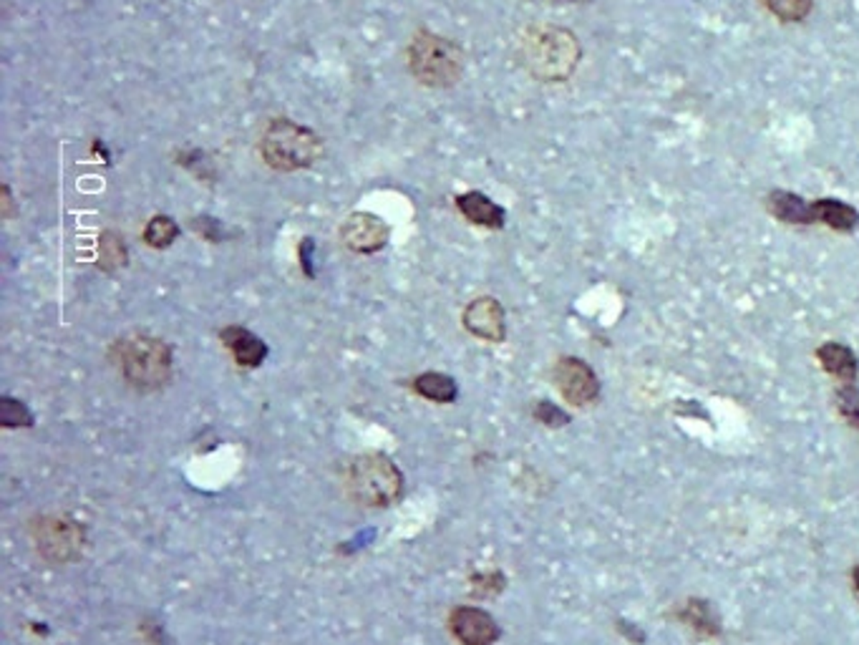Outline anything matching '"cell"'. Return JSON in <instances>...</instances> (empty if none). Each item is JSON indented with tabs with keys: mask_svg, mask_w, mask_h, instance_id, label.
Returning <instances> with one entry per match:
<instances>
[{
	"mask_svg": "<svg viewBox=\"0 0 859 645\" xmlns=\"http://www.w3.org/2000/svg\"><path fill=\"white\" fill-rule=\"evenodd\" d=\"M30 535L39 552L48 563H71L83 550V527L68 517H40L30 524Z\"/></svg>",
	"mask_w": 859,
	"mask_h": 645,
	"instance_id": "obj_6",
	"label": "cell"
},
{
	"mask_svg": "<svg viewBox=\"0 0 859 645\" xmlns=\"http://www.w3.org/2000/svg\"><path fill=\"white\" fill-rule=\"evenodd\" d=\"M554 383L563 399L572 406H588L600 396V381L590 368V363L575 356H563L554 366Z\"/></svg>",
	"mask_w": 859,
	"mask_h": 645,
	"instance_id": "obj_7",
	"label": "cell"
},
{
	"mask_svg": "<svg viewBox=\"0 0 859 645\" xmlns=\"http://www.w3.org/2000/svg\"><path fill=\"white\" fill-rule=\"evenodd\" d=\"M414 391H417L418 396H424V399H429V401L436 403H451L457 401L459 389H457V381L451 376H446V374H436V371H429V374H421V376L414 378Z\"/></svg>",
	"mask_w": 859,
	"mask_h": 645,
	"instance_id": "obj_16",
	"label": "cell"
},
{
	"mask_svg": "<svg viewBox=\"0 0 859 645\" xmlns=\"http://www.w3.org/2000/svg\"><path fill=\"white\" fill-rule=\"evenodd\" d=\"M764 5L781 23H802L814 11V0H764Z\"/></svg>",
	"mask_w": 859,
	"mask_h": 645,
	"instance_id": "obj_20",
	"label": "cell"
},
{
	"mask_svg": "<svg viewBox=\"0 0 859 645\" xmlns=\"http://www.w3.org/2000/svg\"><path fill=\"white\" fill-rule=\"evenodd\" d=\"M563 3H582V0H563Z\"/></svg>",
	"mask_w": 859,
	"mask_h": 645,
	"instance_id": "obj_30",
	"label": "cell"
},
{
	"mask_svg": "<svg viewBox=\"0 0 859 645\" xmlns=\"http://www.w3.org/2000/svg\"><path fill=\"white\" fill-rule=\"evenodd\" d=\"M678 618L683 620L688 628H693L700 635H706V638H716V635H721V623L718 618L713 615V607L706 600H688L683 605V610L678 613Z\"/></svg>",
	"mask_w": 859,
	"mask_h": 645,
	"instance_id": "obj_17",
	"label": "cell"
},
{
	"mask_svg": "<svg viewBox=\"0 0 859 645\" xmlns=\"http://www.w3.org/2000/svg\"><path fill=\"white\" fill-rule=\"evenodd\" d=\"M192 229H194L197 235H202L204 240H210V242L225 240V225H222L219 219H215V217H210V215L194 217V219H192Z\"/></svg>",
	"mask_w": 859,
	"mask_h": 645,
	"instance_id": "obj_24",
	"label": "cell"
},
{
	"mask_svg": "<svg viewBox=\"0 0 859 645\" xmlns=\"http://www.w3.org/2000/svg\"><path fill=\"white\" fill-rule=\"evenodd\" d=\"M219 340L225 343L232 353V358L245 366V368H257L260 363L268 358V346L262 338H257L253 331L242 328V325H228L219 331Z\"/></svg>",
	"mask_w": 859,
	"mask_h": 645,
	"instance_id": "obj_11",
	"label": "cell"
},
{
	"mask_svg": "<svg viewBox=\"0 0 859 645\" xmlns=\"http://www.w3.org/2000/svg\"><path fill=\"white\" fill-rule=\"evenodd\" d=\"M812 219L837 232H852L859 225V212L846 202L824 197L812 202Z\"/></svg>",
	"mask_w": 859,
	"mask_h": 645,
	"instance_id": "obj_15",
	"label": "cell"
},
{
	"mask_svg": "<svg viewBox=\"0 0 859 645\" xmlns=\"http://www.w3.org/2000/svg\"><path fill=\"white\" fill-rule=\"evenodd\" d=\"M520 58L537 81L563 83L575 73L582 58V46L578 36L567 28L532 26L522 36Z\"/></svg>",
	"mask_w": 859,
	"mask_h": 645,
	"instance_id": "obj_1",
	"label": "cell"
},
{
	"mask_svg": "<svg viewBox=\"0 0 859 645\" xmlns=\"http://www.w3.org/2000/svg\"><path fill=\"white\" fill-rule=\"evenodd\" d=\"M464 328L471 336L482 338L486 343H502L507 338V315L497 297H477L464 308L461 315Z\"/></svg>",
	"mask_w": 859,
	"mask_h": 645,
	"instance_id": "obj_9",
	"label": "cell"
},
{
	"mask_svg": "<svg viewBox=\"0 0 859 645\" xmlns=\"http://www.w3.org/2000/svg\"><path fill=\"white\" fill-rule=\"evenodd\" d=\"M837 408L852 429L859 431V386L855 383H842L837 389Z\"/></svg>",
	"mask_w": 859,
	"mask_h": 645,
	"instance_id": "obj_21",
	"label": "cell"
},
{
	"mask_svg": "<svg viewBox=\"0 0 859 645\" xmlns=\"http://www.w3.org/2000/svg\"><path fill=\"white\" fill-rule=\"evenodd\" d=\"M340 240L358 255H374L389 245V225L374 212H353L340 228Z\"/></svg>",
	"mask_w": 859,
	"mask_h": 645,
	"instance_id": "obj_8",
	"label": "cell"
},
{
	"mask_svg": "<svg viewBox=\"0 0 859 645\" xmlns=\"http://www.w3.org/2000/svg\"><path fill=\"white\" fill-rule=\"evenodd\" d=\"M0 424L5 429H15V426H33V417L26 408L23 401H15L11 396H3L0 399Z\"/></svg>",
	"mask_w": 859,
	"mask_h": 645,
	"instance_id": "obj_22",
	"label": "cell"
},
{
	"mask_svg": "<svg viewBox=\"0 0 859 645\" xmlns=\"http://www.w3.org/2000/svg\"><path fill=\"white\" fill-rule=\"evenodd\" d=\"M817 358H820L821 368L829 374V376L839 378L842 383H855L859 374V361L855 356V350L845 346V343H837V340H827L824 346L817 348Z\"/></svg>",
	"mask_w": 859,
	"mask_h": 645,
	"instance_id": "obj_14",
	"label": "cell"
},
{
	"mask_svg": "<svg viewBox=\"0 0 859 645\" xmlns=\"http://www.w3.org/2000/svg\"><path fill=\"white\" fill-rule=\"evenodd\" d=\"M852 582H855V588H857V592H859V564L855 567V570H852Z\"/></svg>",
	"mask_w": 859,
	"mask_h": 645,
	"instance_id": "obj_29",
	"label": "cell"
},
{
	"mask_svg": "<svg viewBox=\"0 0 859 645\" xmlns=\"http://www.w3.org/2000/svg\"><path fill=\"white\" fill-rule=\"evenodd\" d=\"M297 253H300V270L308 275V278H315V270H313V253H315V242L313 237H305V240H300V247H297Z\"/></svg>",
	"mask_w": 859,
	"mask_h": 645,
	"instance_id": "obj_26",
	"label": "cell"
},
{
	"mask_svg": "<svg viewBox=\"0 0 859 645\" xmlns=\"http://www.w3.org/2000/svg\"><path fill=\"white\" fill-rule=\"evenodd\" d=\"M532 414H535L539 424H545V426H550V429H563V426L570 424V414H564L563 408L554 406L552 401H537Z\"/></svg>",
	"mask_w": 859,
	"mask_h": 645,
	"instance_id": "obj_23",
	"label": "cell"
},
{
	"mask_svg": "<svg viewBox=\"0 0 859 645\" xmlns=\"http://www.w3.org/2000/svg\"><path fill=\"white\" fill-rule=\"evenodd\" d=\"M477 588H474V595H479V598H486V595H497L499 590H504V582L507 580L502 578V572H489V575H474L471 580Z\"/></svg>",
	"mask_w": 859,
	"mask_h": 645,
	"instance_id": "obj_25",
	"label": "cell"
},
{
	"mask_svg": "<svg viewBox=\"0 0 859 645\" xmlns=\"http://www.w3.org/2000/svg\"><path fill=\"white\" fill-rule=\"evenodd\" d=\"M457 210L467 217L469 222L486 229H502L507 222L504 207H499L492 197H486L484 192H464L457 197Z\"/></svg>",
	"mask_w": 859,
	"mask_h": 645,
	"instance_id": "obj_12",
	"label": "cell"
},
{
	"mask_svg": "<svg viewBox=\"0 0 859 645\" xmlns=\"http://www.w3.org/2000/svg\"><path fill=\"white\" fill-rule=\"evenodd\" d=\"M182 235V228L169 215H154L144 228V242L154 250H164Z\"/></svg>",
	"mask_w": 859,
	"mask_h": 645,
	"instance_id": "obj_19",
	"label": "cell"
},
{
	"mask_svg": "<svg viewBox=\"0 0 859 645\" xmlns=\"http://www.w3.org/2000/svg\"><path fill=\"white\" fill-rule=\"evenodd\" d=\"M348 492L363 507H393L403 497V474L386 454H363L350 464Z\"/></svg>",
	"mask_w": 859,
	"mask_h": 645,
	"instance_id": "obj_5",
	"label": "cell"
},
{
	"mask_svg": "<svg viewBox=\"0 0 859 645\" xmlns=\"http://www.w3.org/2000/svg\"><path fill=\"white\" fill-rule=\"evenodd\" d=\"M408 68L418 83L429 89H449L464 76V51L457 40L431 30H418L408 43Z\"/></svg>",
	"mask_w": 859,
	"mask_h": 645,
	"instance_id": "obj_4",
	"label": "cell"
},
{
	"mask_svg": "<svg viewBox=\"0 0 859 645\" xmlns=\"http://www.w3.org/2000/svg\"><path fill=\"white\" fill-rule=\"evenodd\" d=\"M322 136L288 116L270 121L260 142L262 159L278 172H297L313 167L322 157Z\"/></svg>",
	"mask_w": 859,
	"mask_h": 645,
	"instance_id": "obj_2",
	"label": "cell"
},
{
	"mask_svg": "<svg viewBox=\"0 0 859 645\" xmlns=\"http://www.w3.org/2000/svg\"><path fill=\"white\" fill-rule=\"evenodd\" d=\"M618 628L628 635V641H632V643H645V632H640L638 628H631V623H620Z\"/></svg>",
	"mask_w": 859,
	"mask_h": 645,
	"instance_id": "obj_27",
	"label": "cell"
},
{
	"mask_svg": "<svg viewBox=\"0 0 859 645\" xmlns=\"http://www.w3.org/2000/svg\"><path fill=\"white\" fill-rule=\"evenodd\" d=\"M126 260H129V250L124 245V237L116 235V232H111V229L104 232L101 240H99V268L114 272V270L124 268Z\"/></svg>",
	"mask_w": 859,
	"mask_h": 645,
	"instance_id": "obj_18",
	"label": "cell"
},
{
	"mask_svg": "<svg viewBox=\"0 0 859 645\" xmlns=\"http://www.w3.org/2000/svg\"><path fill=\"white\" fill-rule=\"evenodd\" d=\"M766 210L769 215L777 217L779 222L786 225H814L812 219V202L804 197L786 192V189H774L766 194Z\"/></svg>",
	"mask_w": 859,
	"mask_h": 645,
	"instance_id": "obj_13",
	"label": "cell"
},
{
	"mask_svg": "<svg viewBox=\"0 0 859 645\" xmlns=\"http://www.w3.org/2000/svg\"><path fill=\"white\" fill-rule=\"evenodd\" d=\"M449 628L461 645H494L502 635L497 620L482 607H469V605L451 610Z\"/></svg>",
	"mask_w": 859,
	"mask_h": 645,
	"instance_id": "obj_10",
	"label": "cell"
},
{
	"mask_svg": "<svg viewBox=\"0 0 859 645\" xmlns=\"http://www.w3.org/2000/svg\"><path fill=\"white\" fill-rule=\"evenodd\" d=\"M11 204H13V202H11V189L5 185V187H3V207H5L3 217H11Z\"/></svg>",
	"mask_w": 859,
	"mask_h": 645,
	"instance_id": "obj_28",
	"label": "cell"
},
{
	"mask_svg": "<svg viewBox=\"0 0 859 645\" xmlns=\"http://www.w3.org/2000/svg\"><path fill=\"white\" fill-rule=\"evenodd\" d=\"M121 376L136 391L164 389L172 378V348L151 336H129L114 346Z\"/></svg>",
	"mask_w": 859,
	"mask_h": 645,
	"instance_id": "obj_3",
	"label": "cell"
}]
</instances>
